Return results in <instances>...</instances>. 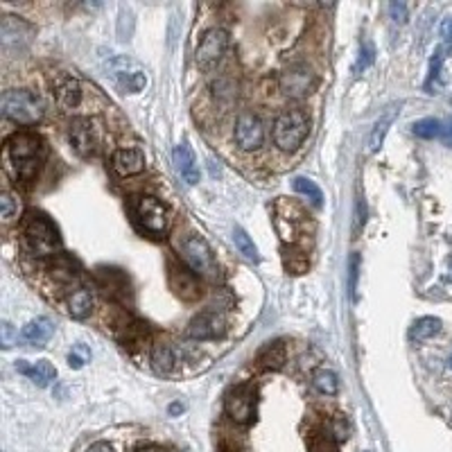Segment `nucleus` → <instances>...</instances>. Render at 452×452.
<instances>
[{
	"mask_svg": "<svg viewBox=\"0 0 452 452\" xmlns=\"http://www.w3.org/2000/svg\"><path fill=\"white\" fill-rule=\"evenodd\" d=\"M68 312L73 319H86L91 312H93V294H91V289L82 287V289H77L71 294L68 299Z\"/></svg>",
	"mask_w": 452,
	"mask_h": 452,
	"instance_id": "5701e85b",
	"label": "nucleus"
},
{
	"mask_svg": "<svg viewBox=\"0 0 452 452\" xmlns=\"http://www.w3.org/2000/svg\"><path fill=\"white\" fill-rule=\"evenodd\" d=\"M224 319L217 312H202L190 322L188 335L192 339H217L224 335Z\"/></svg>",
	"mask_w": 452,
	"mask_h": 452,
	"instance_id": "4468645a",
	"label": "nucleus"
},
{
	"mask_svg": "<svg viewBox=\"0 0 452 452\" xmlns=\"http://www.w3.org/2000/svg\"><path fill=\"white\" fill-rule=\"evenodd\" d=\"M52 332H55V326L48 317H36L28 326H23L21 330V339L25 344H34V346H43V344L52 337Z\"/></svg>",
	"mask_w": 452,
	"mask_h": 452,
	"instance_id": "aec40b11",
	"label": "nucleus"
},
{
	"mask_svg": "<svg viewBox=\"0 0 452 452\" xmlns=\"http://www.w3.org/2000/svg\"><path fill=\"white\" fill-rule=\"evenodd\" d=\"M278 86L287 98H305L317 88V77L305 66H292L285 73H281Z\"/></svg>",
	"mask_w": 452,
	"mask_h": 452,
	"instance_id": "9b49d317",
	"label": "nucleus"
},
{
	"mask_svg": "<svg viewBox=\"0 0 452 452\" xmlns=\"http://www.w3.org/2000/svg\"><path fill=\"white\" fill-rule=\"evenodd\" d=\"M86 452H113V448L106 443V441H98V443H93L86 448Z\"/></svg>",
	"mask_w": 452,
	"mask_h": 452,
	"instance_id": "e433bc0d",
	"label": "nucleus"
},
{
	"mask_svg": "<svg viewBox=\"0 0 452 452\" xmlns=\"http://www.w3.org/2000/svg\"><path fill=\"white\" fill-rule=\"evenodd\" d=\"M312 384L314 389L324 396H335L339 391V380L335 376V371L330 369H317L312 374Z\"/></svg>",
	"mask_w": 452,
	"mask_h": 452,
	"instance_id": "b1692460",
	"label": "nucleus"
},
{
	"mask_svg": "<svg viewBox=\"0 0 452 452\" xmlns=\"http://www.w3.org/2000/svg\"><path fill=\"white\" fill-rule=\"evenodd\" d=\"M233 242H235L237 251H240V254H242L247 260H254V262H258V260H260L258 249H256L254 240H251V237H249V235L240 229V226H235V229H233Z\"/></svg>",
	"mask_w": 452,
	"mask_h": 452,
	"instance_id": "c85d7f7f",
	"label": "nucleus"
},
{
	"mask_svg": "<svg viewBox=\"0 0 452 452\" xmlns=\"http://www.w3.org/2000/svg\"><path fill=\"white\" fill-rule=\"evenodd\" d=\"M446 278L452 283V258H450V262H448V272H446Z\"/></svg>",
	"mask_w": 452,
	"mask_h": 452,
	"instance_id": "ea45409f",
	"label": "nucleus"
},
{
	"mask_svg": "<svg viewBox=\"0 0 452 452\" xmlns=\"http://www.w3.org/2000/svg\"><path fill=\"white\" fill-rule=\"evenodd\" d=\"M357 274H360V256L353 254L349 262V289L353 301H357Z\"/></svg>",
	"mask_w": 452,
	"mask_h": 452,
	"instance_id": "473e14b6",
	"label": "nucleus"
},
{
	"mask_svg": "<svg viewBox=\"0 0 452 452\" xmlns=\"http://www.w3.org/2000/svg\"><path fill=\"white\" fill-rule=\"evenodd\" d=\"M308 131H310L308 113L303 109H287L274 123V143L278 145V150L294 152L308 138Z\"/></svg>",
	"mask_w": 452,
	"mask_h": 452,
	"instance_id": "20e7f679",
	"label": "nucleus"
},
{
	"mask_svg": "<svg viewBox=\"0 0 452 452\" xmlns=\"http://www.w3.org/2000/svg\"><path fill=\"white\" fill-rule=\"evenodd\" d=\"M181 251H183V258H185V262H188V267L192 269L195 276L208 278V281H215V278L220 276V267H217L215 258H212L210 247L206 245L204 237L188 235L183 240Z\"/></svg>",
	"mask_w": 452,
	"mask_h": 452,
	"instance_id": "423d86ee",
	"label": "nucleus"
},
{
	"mask_svg": "<svg viewBox=\"0 0 452 452\" xmlns=\"http://www.w3.org/2000/svg\"><path fill=\"white\" fill-rule=\"evenodd\" d=\"M111 168L115 170V175L120 177H134L140 175L145 170V154L134 148H123L115 150L111 156Z\"/></svg>",
	"mask_w": 452,
	"mask_h": 452,
	"instance_id": "2eb2a0df",
	"label": "nucleus"
},
{
	"mask_svg": "<svg viewBox=\"0 0 452 452\" xmlns=\"http://www.w3.org/2000/svg\"><path fill=\"white\" fill-rule=\"evenodd\" d=\"M292 188H294L299 195L308 197L314 206H322V204H324V192H322V188H319V185H317L312 179L297 177L294 181H292Z\"/></svg>",
	"mask_w": 452,
	"mask_h": 452,
	"instance_id": "bb28decb",
	"label": "nucleus"
},
{
	"mask_svg": "<svg viewBox=\"0 0 452 452\" xmlns=\"http://www.w3.org/2000/svg\"><path fill=\"white\" fill-rule=\"evenodd\" d=\"M134 215L145 231L154 235H163L170 226V212L163 202L152 195H143L134 199Z\"/></svg>",
	"mask_w": 452,
	"mask_h": 452,
	"instance_id": "0eeeda50",
	"label": "nucleus"
},
{
	"mask_svg": "<svg viewBox=\"0 0 452 452\" xmlns=\"http://www.w3.org/2000/svg\"><path fill=\"white\" fill-rule=\"evenodd\" d=\"M16 369H19V374H23L25 378H30L36 387H48V384H52V380L57 378V369L52 366L48 360H38V362L19 360Z\"/></svg>",
	"mask_w": 452,
	"mask_h": 452,
	"instance_id": "a211bd4d",
	"label": "nucleus"
},
{
	"mask_svg": "<svg viewBox=\"0 0 452 452\" xmlns=\"http://www.w3.org/2000/svg\"><path fill=\"white\" fill-rule=\"evenodd\" d=\"M389 16L396 23H405L407 21V5L405 3H391L389 5Z\"/></svg>",
	"mask_w": 452,
	"mask_h": 452,
	"instance_id": "f704fd0d",
	"label": "nucleus"
},
{
	"mask_svg": "<svg viewBox=\"0 0 452 452\" xmlns=\"http://www.w3.org/2000/svg\"><path fill=\"white\" fill-rule=\"evenodd\" d=\"M172 158H175V168L177 172L181 175V179L188 183V185H195L199 183V177H202V172H199V163L195 158V152L190 150L188 143H181L175 148V154H172Z\"/></svg>",
	"mask_w": 452,
	"mask_h": 452,
	"instance_id": "dca6fc26",
	"label": "nucleus"
},
{
	"mask_svg": "<svg viewBox=\"0 0 452 452\" xmlns=\"http://www.w3.org/2000/svg\"><path fill=\"white\" fill-rule=\"evenodd\" d=\"M0 208H3V220L5 222H9L11 217H14V202H11V195L9 192L0 195Z\"/></svg>",
	"mask_w": 452,
	"mask_h": 452,
	"instance_id": "72a5a7b5",
	"label": "nucleus"
},
{
	"mask_svg": "<svg viewBox=\"0 0 452 452\" xmlns=\"http://www.w3.org/2000/svg\"><path fill=\"white\" fill-rule=\"evenodd\" d=\"M21 240L23 247L28 249V254L36 258H48L55 256L61 249L59 233L46 215L41 212H25V217L21 220Z\"/></svg>",
	"mask_w": 452,
	"mask_h": 452,
	"instance_id": "f03ea898",
	"label": "nucleus"
},
{
	"mask_svg": "<svg viewBox=\"0 0 452 452\" xmlns=\"http://www.w3.org/2000/svg\"><path fill=\"white\" fill-rule=\"evenodd\" d=\"M226 48H229V32L222 28H212L202 36V41H199L195 59L202 68H212V66L224 57Z\"/></svg>",
	"mask_w": 452,
	"mask_h": 452,
	"instance_id": "1a4fd4ad",
	"label": "nucleus"
},
{
	"mask_svg": "<svg viewBox=\"0 0 452 452\" xmlns=\"http://www.w3.org/2000/svg\"><path fill=\"white\" fill-rule=\"evenodd\" d=\"M441 36H443V41H452V16H448V19H443V23H441Z\"/></svg>",
	"mask_w": 452,
	"mask_h": 452,
	"instance_id": "c9c22d12",
	"label": "nucleus"
},
{
	"mask_svg": "<svg viewBox=\"0 0 452 452\" xmlns=\"http://www.w3.org/2000/svg\"><path fill=\"white\" fill-rule=\"evenodd\" d=\"M330 434H332V438H335V441H346L349 434H351L349 418L344 416V414H337L335 418H332V423H330Z\"/></svg>",
	"mask_w": 452,
	"mask_h": 452,
	"instance_id": "c756f323",
	"label": "nucleus"
},
{
	"mask_svg": "<svg viewBox=\"0 0 452 452\" xmlns=\"http://www.w3.org/2000/svg\"><path fill=\"white\" fill-rule=\"evenodd\" d=\"M34 36V28L16 16H5L0 23V43L5 52H21L30 46Z\"/></svg>",
	"mask_w": 452,
	"mask_h": 452,
	"instance_id": "9d476101",
	"label": "nucleus"
},
{
	"mask_svg": "<svg viewBox=\"0 0 452 452\" xmlns=\"http://www.w3.org/2000/svg\"><path fill=\"white\" fill-rule=\"evenodd\" d=\"M233 138L235 145L242 152H256L262 148L264 143V127L260 123V118L256 113H240L235 120V129H233Z\"/></svg>",
	"mask_w": 452,
	"mask_h": 452,
	"instance_id": "6e6552de",
	"label": "nucleus"
},
{
	"mask_svg": "<svg viewBox=\"0 0 452 452\" xmlns=\"http://www.w3.org/2000/svg\"><path fill=\"white\" fill-rule=\"evenodd\" d=\"M179 409H183V407H181V405H172V407H170L172 414H175V411H179Z\"/></svg>",
	"mask_w": 452,
	"mask_h": 452,
	"instance_id": "79ce46f5",
	"label": "nucleus"
},
{
	"mask_svg": "<svg viewBox=\"0 0 452 452\" xmlns=\"http://www.w3.org/2000/svg\"><path fill=\"white\" fill-rule=\"evenodd\" d=\"M448 364H450V366H452V355H450V360H448Z\"/></svg>",
	"mask_w": 452,
	"mask_h": 452,
	"instance_id": "37998d69",
	"label": "nucleus"
},
{
	"mask_svg": "<svg viewBox=\"0 0 452 452\" xmlns=\"http://www.w3.org/2000/svg\"><path fill=\"white\" fill-rule=\"evenodd\" d=\"M68 140L79 156H91L96 152V145H98L96 127H93L88 118H75L68 129Z\"/></svg>",
	"mask_w": 452,
	"mask_h": 452,
	"instance_id": "ddd939ff",
	"label": "nucleus"
},
{
	"mask_svg": "<svg viewBox=\"0 0 452 452\" xmlns=\"http://www.w3.org/2000/svg\"><path fill=\"white\" fill-rule=\"evenodd\" d=\"M46 145L43 138L34 134V131H19L5 143L3 161L5 170L9 172L16 181H28L36 175L38 163L43 161Z\"/></svg>",
	"mask_w": 452,
	"mask_h": 452,
	"instance_id": "f257e3e1",
	"label": "nucleus"
},
{
	"mask_svg": "<svg viewBox=\"0 0 452 452\" xmlns=\"http://www.w3.org/2000/svg\"><path fill=\"white\" fill-rule=\"evenodd\" d=\"M170 285L172 289L177 292V294L185 301H192L199 297V285H197V278L192 272H185V269H172L170 274Z\"/></svg>",
	"mask_w": 452,
	"mask_h": 452,
	"instance_id": "412c9836",
	"label": "nucleus"
},
{
	"mask_svg": "<svg viewBox=\"0 0 452 452\" xmlns=\"http://www.w3.org/2000/svg\"><path fill=\"white\" fill-rule=\"evenodd\" d=\"M55 98H57L61 109L71 111V109H75L79 102H82V86H79V82L75 77L59 75L55 79Z\"/></svg>",
	"mask_w": 452,
	"mask_h": 452,
	"instance_id": "f3484780",
	"label": "nucleus"
},
{
	"mask_svg": "<svg viewBox=\"0 0 452 452\" xmlns=\"http://www.w3.org/2000/svg\"><path fill=\"white\" fill-rule=\"evenodd\" d=\"M152 364L158 374H168L177 364V353L170 341H156L152 349Z\"/></svg>",
	"mask_w": 452,
	"mask_h": 452,
	"instance_id": "4be33fe9",
	"label": "nucleus"
},
{
	"mask_svg": "<svg viewBox=\"0 0 452 452\" xmlns=\"http://www.w3.org/2000/svg\"><path fill=\"white\" fill-rule=\"evenodd\" d=\"M260 362L264 369H281L285 364V346L281 341H274L269 346H264L260 353Z\"/></svg>",
	"mask_w": 452,
	"mask_h": 452,
	"instance_id": "cd10ccee",
	"label": "nucleus"
},
{
	"mask_svg": "<svg viewBox=\"0 0 452 452\" xmlns=\"http://www.w3.org/2000/svg\"><path fill=\"white\" fill-rule=\"evenodd\" d=\"M91 360V351L84 346V344H77V346L71 351V355H68V364L73 366V369H82L86 362Z\"/></svg>",
	"mask_w": 452,
	"mask_h": 452,
	"instance_id": "2f4dec72",
	"label": "nucleus"
},
{
	"mask_svg": "<svg viewBox=\"0 0 452 452\" xmlns=\"http://www.w3.org/2000/svg\"><path fill=\"white\" fill-rule=\"evenodd\" d=\"M401 106H403L401 102H394V104H389L387 109L380 113V118L376 120L374 129H371V136H369V150L371 152H378L382 148V140H384V136H387V131L394 125L398 113H401Z\"/></svg>",
	"mask_w": 452,
	"mask_h": 452,
	"instance_id": "6ab92c4d",
	"label": "nucleus"
},
{
	"mask_svg": "<svg viewBox=\"0 0 452 452\" xmlns=\"http://www.w3.org/2000/svg\"><path fill=\"white\" fill-rule=\"evenodd\" d=\"M136 452H161V450H158V448H140Z\"/></svg>",
	"mask_w": 452,
	"mask_h": 452,
	"instance_id": "a19ab883",
	"label": "nucleus"
},
{
	"mask_svg": "<svg viewBox=\"0 0 452 452\" xmlns=\"http://www.w3.org/2000/svg\"><path fill=\"white\" fill-rule=\"evenodd\" d=\"M0 109L7 120L16 125H36L46 113L41 98L25 88H9L0 98Z\"/></svg>",
	"mask_w": 452,
	"mask_h": 452,
	"instance_id": "7ed1b4c3",
	"label": "nucleus"
},
{
	"mask_svg": "<svg viewBox=\"0 0 452 452\" xmlns=\"http://www.w3.org/2000/svg\"><path fill=\"white\" fill-rule=\"evenodd\" d=\"M226 414L235 423H249L256 411V391L251 384H240L229 396H226Z\"/></svg>",
	"mask_w": 452,
	"mask_h": 452,
	"instance_id": "f8f14e48",
	"label": "nucleus"
},
{
	"mask_svg": "<svg viewBox=\"0 0 452 452\" xmlns=\"http://www.w3.org/2000/svg\"><path fill=\"white\" fill-rule=\"evenodd\" d=\"M438 332H441V319H436V317H421L418 322L411 326L409 337L421 341V339H430V337L438 335Z\"/></svg>",
	"mask_w": 452,
	"mask_h": 452,
	"instance_id": "393cba45",
	"label": "nucleus"
},
{
	"mask_svg": "<svg viewBox=\"0 0 452 452\" xmlns=\"http://www.w3.org/2000/svg\"><path fill=\"white\" fill-rule=\"evenodd\" d=\"M11 335H14V330H11L9 324H3V346L9 349L11 346Z\"/></svg>",
	"mask_w": 452,
	"mask_h": 452,
	"instance_id": "4c0bfd02",
	"label": "nucleus"
},
{
	"mask_svg": "<svg viewBox=\"0 0 452 452\" xmlns=\"http://www.w3.org/2000/svg\"><path fill=\"white\" fill-rule=\"evenodd\" d=\"M441 131H443V125L438 123L436 118H423V120L411 125V134H414L416 138H423V140L441 138Z\"/></svg>",
	"mask_w": 452,
	"mask_h": 452,
	"instance_id": "a878e982",
	"label": "nucleus"
},
{
	"mask_svg": "<svg viewBox=\"0 0 452 452\" xmlns=\"http://www.w3.org/2000/svg\"><path fill=\"white\" fill-rule=\"evenodd\" d=\"M376 59V48L371 41H364L362 50H360V57H357V63H355V73H360V71H366L371 63H374Z\"/></svg>",
	"mask_w": 452,
	"mask_h": 452,
	"instance_id": "7c9ffc66",
	"label": "nucleus"
},
{
	"mask_svg": "<svg viewBox=\"0 0 452 452\" xmlns=\"http://www.w3.org/2000/svg\"><path fill=\"white\" fill-rule=\"evenodd\" d=\"M441 140L452 148V123H450L448 127H443V131H441Z\"/></svg>",
	"mask_w": 452,
	"mask_h": 452,
	"instance_id": "58836bf2",
	"label": "nucleus"
},
{
	"mask_svg": "<svg viewBox=\"0 0 452 452\" xmlns=\"http://www.w3.org/2000/svg\"><path fill=\"white\" fill-rule=\"evenodd\" d=\"M106 75L127 93H140L148 86V73H145V68L136 59L127 55L111 57L109 63H106Z\"/></svg>",
	"mask_w": 452,
	"mask_h": 452,
	"instance_id": "39448f33",
	"label": "nucleus"
}]
</instances>
